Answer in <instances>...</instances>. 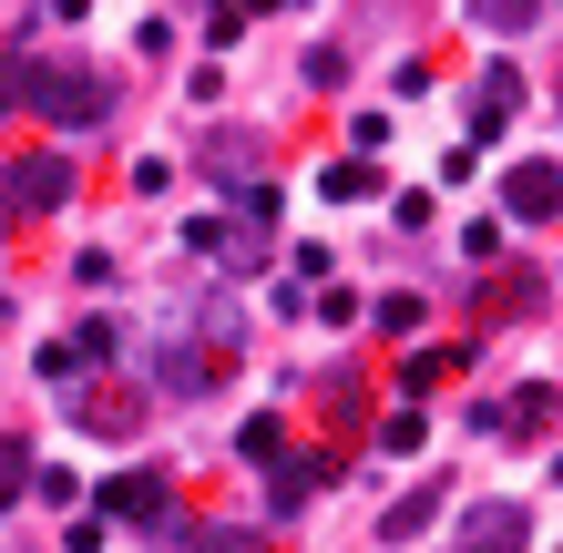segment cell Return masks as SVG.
Listing matches in <instances>:
<instances>
[{
    "label": "cell",
    "instance_id": "6da1fadb",
    "mask_svg": "<svg viewBox=\"0 0 563 553\" xmlns=\"http://www.w3.org/2000/svg\"><path fill=\"white\" fill-rule=\"evenodd\" d=\"M11 92L42 123H73V134H92V123H113V82L103 73H73V62H21L11 73Z\"/></svg>",
    "mask_w": 563,
    "mask_h": 553
},
{
    "label": "cell",
    "instance_id": "7a4b0ae2",
    "mask_svg": "<svg viewBox=\"0 0 563 553\" xmlns=\"http://www.w3.org/2000/svg\"><path fill=\"white\" fill-rule=\"evenodd\" d=\"M267 225H277V195H236V215H195L185 246L206 267H267Z\"/></svg>",
    "mask_w": 563,
    "mask_h": 553
},
{
    "label": "cell",
    "instance_id": "3957f363",
    "mask_svg": "<svg viewBox=\"0 0 563 553\" xmlns=\"http://www.w3.org/2000/svg\"><path fill=\"white\" fill-rule=\"evenodd\" d=\"M92 523H154V533H185V523H175V493H164V472H113L103 493H92Z\"/></svg>",
    "mask_w": 563,
    "mask_h": 553
},
{
    "label": "cell",
    "instance_id": "277c9868",
    "mask_svg": "<svg viewBox=\"0 0 563 553\" xmlns=\"http://www.w3.org/2000/svg\"><path fill=\"white\" fill-rule=\"evenodd\" d=\"M62 195H73V154H21L0 175V215H52Z\"/></svg>",
    "mask_w": 563,
    "mask_h": 553
},
{
    "label": "cell",
    "instance_id": "5b68a950",
    "mask_svg": "<svg viewBox=\"0 0 563 553\" xmlns=\"http://www.w3.org/2000/svg\"><path fill=\"white\" fill-rule=\"evenodd\" d=\"M503 215H512V225L563 215V165H553V154H533V165H512V175H503Z\"/></svg>",
    "mask_w": 563,
    "mask_h": 553
},
{
    "label": "cell",
    "instance_id": "8992f818",
    "mask_svg": "<svg viewBox=\"0 0 563 553\" xmlns=\"http://www.w3.org/2000/svg\"><path fill=\"white\" fill-rule=\"evenodd\" d=\"M512 113H522V73H512V62H492V73L472 82V144H492Z\"/></svg>",
    "mask_w": 563,
    "mask_h": 553
},
{
    "label": "cell",
    "instance_id": "52a82bcc",
    "mask_svg": "<svg viewBox=\"0 0 563 553\" xmlns=\"http://www.w3.org/2000/svg\"><path fill=\"white\" fill-rule=\"evenodd\" d=\"M451 553H533V523H522L512 502H482L472 523H461V543Z\"/></svg>",
    "mask_w": 563,
    "mask_h": 553
},
{
    "label": "cell",
    "instance_id": "ba28073f",
    "mask_svg": "<svg viewBox=\"0 0 563 553\" xmlns=\"http://www.w3.org/2000/svg\"><path fill=\"white\" fill-rule=\"evenodd\" d=\"M441 512H451V482H420V493H400V502L379 512V543H420Z\"/></svg>",
    "mask_w": 563,
    "mask_h": 553
},
{
    "label": "cell",
    "instance_id": "9c48e42d",
    "mask_svg": "<svg viewBox=\"0 0 563 553\" xmlns=\"http://www.w3.org/2000/svg\"><path fill=\"white\" fill-rule=\"evenodd\" d=\"M216 379H225V349H195V339L164 349V389H175V400H206Z\"/></svg>",
    "mask_w": 563,
    "mask_h": 553
},
{
    "label": "cell",
    "instance_id": "30bf717a",
    "mask_svg": "<svg viewBox=\"0 0 563 553\" xmlns=\"http://www.w3.org/2000/svg\"><path fill=\"white\" fill-rule=\"evenodd\" d=\"M461 369H472V349H410L400 360V400H430V389L461 379Z\"/></svg>",
    "mask_w": 563,
    "mask_h": 553
},
{
    "label": "cell",
    "instance_id": "8fae6325",
    "mask_svg": "<svg viewBox=\"0 0 563 553\" xmlns=\"http://www.w3.org/2000/svg\"><path fill=\"white\" fill-rule=\"evenodd\" d=\"M236 451H246L256 472H287V420H277V410H256L246 431H236Z\"/></svg>",
    "mask_w": 563,
    "mask_h": 553
},
{
    "label": "cell",
    "instance_id": "7c38bea8",
    "mask_svg": "<svg viewBox=\"0 0 563 553\" xmlns=\"http://www.w3.org/2000/svg\"><path fill=\"white\" fill-rule=\"evenodd\" d=\"M553 420H563L553 389H512V400H503V431H553Z\"/></svg>",
    "mask_w": 563,
    "mask_h": 553
},
{
    "label": "cell",
    "instance_id": "4fadbf2b",
    "mask_svg": "<svg viewBox=\"0 0 563 553\" xmlns=\"http://www.w3.org/2000/svg\"><path fill=\"white\" fill-rule=\"evenodd\" d=\"M82 420H92V431H134L144 400H134V389H103V400H82Z\"/></svg>",
    "mask_w": 563,
    "mask_h": 553
},
{
    "label": "cell",
    "instance_id": "5bb4252c",
    "mask_svg": "<svg viewBox=\"0 0 563 553\" xmlns=\"http://www.w3.org/2000/svg\"><path fill=\"white\" fill-rule=\"evenodd\" d=\"M21 493H31V451H21V441H0V512H11Z\"/></svg>",
    "mask_w": 563,
    "mask_h": 553
},
{
    "label": "cell",
    "instance_id": "9a60e30c",
    "mask_svg": "<svg viewBox=\"0 0 563 553\" xmlns=\"http://www.w3.org/2000/svg\"><path fill=\"white\" fill-rule=\"evenodd\" d=\"M113 349H123V329H113V318H92V329L73 339V369H92V360H113Z\"/></svg>",
    "mask_w": 563,
    "mask_h": 553
},
{
    "label": "cell",
    "instance_id": "2e32d148",
    "mask_svg": "<svg viewBox=\"0 0 563 553\" xmlns=\"http://www.w3.org/2000/svg\"><path fill=\"white\" fill-rule=\"evenodd\" d=\"M185 553H267V533H175Z\"/></svg>",
    "mask_w": 563,
    "mask_h": 553
},
{
    "label": "cell",
    "instance_id": "e0dca14e",
    "mask_svg": "<svg viewBox=\"0 0 563 553\" xmlns=\"http://www.w3.org/2000/svg\"><path fill=\"white\" fill-rule=\"evenodd\" d=\"M420 441H430L420 410H389V420H379V451H420Z\"/></svg>",
    "mask_w": 563,
    "mask_h": 553
},
{
    "label": "cell",
    "instance_id": "ac0fdd59",
    "mask_svg": "<svg viewBox=\"0 0 563 553\" xmlns=\"http://www.w3.org/2000/svg\"><path fill=\"white\" fill-rule=\"evenodd\" d=\"M482 21H492V31H533V21H543V0H492Z\"/></svg>",
    "mask_w": 563,
    "mask_h": 553
},
{
    "label": "cell",
    "instance_id": "d6986e66",
    "mask_svg": "<svg viewBox=\"0 0 563 553\" xmlns=\"http://www.w3.org/2000/svg\"><path fill=\"white\" fill-rule=\"evenodd\" d=\"M553 482H563V451H553Z\"/></svg>",
    "mask_w": 563,
    "mask_h": 553
}]
</instances>
